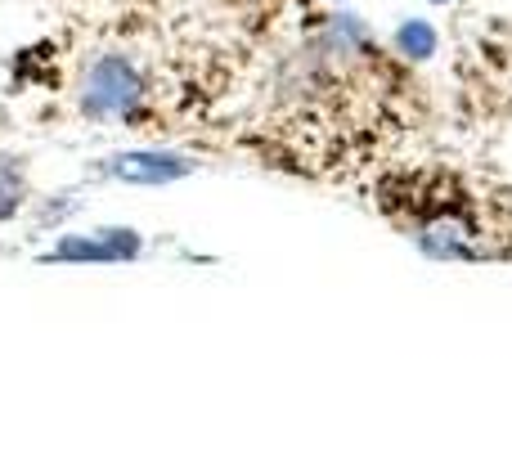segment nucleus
<instances>
[{
  "label": "nucleus",
  "mask_w": 512,
  "mask_h": 449,
  "mask_svg": "<svg viewBox=\"0 0 512 449\" xmlns=\"http://www.w3.org/2000/svg\"><path fill=\"white\" fill-rule=\"evenodd\" d=\"M140 77H135V68L126 59H117V54H108V59H99L95 68H90V81H86V108L95 117H122L131 113L135 104H140Z\"/></svg>",
  "instance_id": "1"
},
{
  "label": "nucleus",
  "mask_w": 512,
  "mask_h": 449,
  "mask_svg": "<svg viewBox=\"0 0 512 449\" xmlns=\"http://www.w3.org/2000/svg\"><path fill=\"white\" fill-rule=\"evenodd\" d=\"M140 252V234L135 229H104V234H68L45 252V261H126Z\"/></svg>",
  "instance_id": "2"
},
{
  "label": "nucleus",
  "mask_w": 512,
  "mask_h": 449,
  "mask_svg": "<svg viewBox=\"0 0 512 449\" xmlns=\"http://www.w3.org/2000/svg\"><path fill=\"white\" fill-rule=\"evenodd\" d=\"M108 171H113L117 180H126V185H171V180H185L189 171H194V162H185L180 153H117L113 162H108Z\"/></svg>",
  "instance_id": "3"
},
{
  "label": "nucleus",
  "mask_w": 512,
  "mask_h": 449,
  "mask_svg": "<svg viewBox=\"0 0 512 449\" xmlns=\"http://www.w3.org/2000/svg\"><path fill=\"white\" fill-rule=\"evenodd\" d=\"M396 45H400V54H409V59H427V54H436V32H432V23H423V18L405 23V27L396 32Z\"/></svg>",
  "instance_id": "4"
},
{
  "label": "nucleus",
  "mask_w": 512,
  "mask_h": 449,
  "mask_svg": "<svg viewBox=\"0 0 512 449\" xmlns=\"http://www.w3.org/2000/svg\"><path fill=\"white\" fill-rule=\"evenodd\" d=\"M18 203H23V167L14 158H0V221H9Z\"/></svg>",
  "instance_id": "5"
}]
</instances>
